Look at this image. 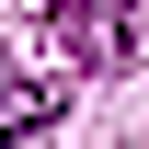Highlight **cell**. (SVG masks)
<instances>
[{
	"label": "cell",
	"instance_id": "1",
	"mask_svg": "<svg viewBox=\"0 0 149 149\" xmlns=\"http://www.w3.org/2000/svg\"><path fill=\"white\" fill-rule=\"evenodd\" d=\"M46 46L80 57V69H115V57L138 46V23H126V12H92V0H57V12H46Z\"/></svg>",
	"mask_w": 149,
	"mask_h": 149
},
{
	"label": "cell",
	"instance_id": "2",
	"mask_svg": "<svg viewBox=\"0 0 149 149\" xmlns=\"http://www.w3.org/2000/svg\"><path fill=\"white\" fill-rule=\"evenodd\" d=\"M46 115H57V92H46V80H0V149H23Z\"/></svg>",
	"mask_w": 149,
	"mask_h": 149
}]
</instances>
